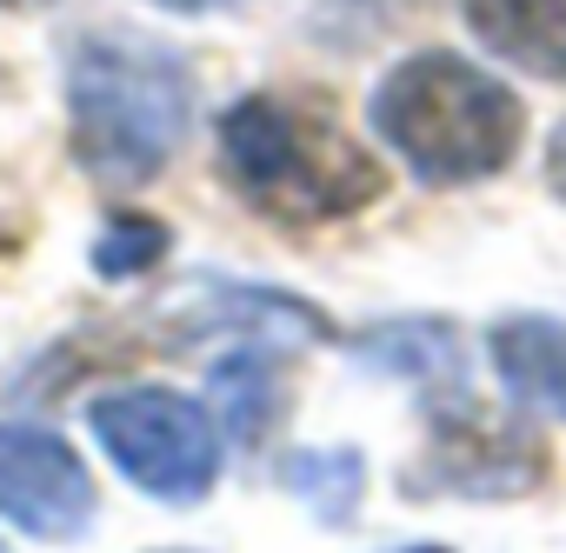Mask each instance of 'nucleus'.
Returning a JSON list of instances; mask_svg holds the SVG:
<instances>
[{
    "instance_id": "ddd939ff",
    "label": "nucleus",
    "mask_w": 566,
    "mask_h": 553,
    "mask_svg": "<svg viewBox=\"0 0 566 553\" xmlns=\"http://www.w3.org/2000/svg\"><path fill=\"white\" fill-rule=\"evenodd\" d=\"M167 260V227L160 220H140V213H114L94 240V273L101 281H134V273L160 267Z\"/></svg>"
},
{
    "instance_id": "9d476101",
    "label": "nucleus",
    "mask_w": 566,
    "mask_h": 553,
    "mask_svg": "<svg viewBox=\"0 0 566 553\" xmlns=\"http://www.w3.org/2000/svg\"><path fill=\"white\" fill-rule=\"evenodd\" d=\"M467 28L493 61L566 81V0H467Z\"/></svg>"
},
{
    "instance_id": "a211bd4d",
    "label": "nucleus",
    "mask_w": 566,
    "mask_h": 553,
    "mask_svg": "<svg viewBox=\"0 0 566 553\" xmlns=\"http://www.w3.org/2000/svg\"><path fill=\"white\" fill-rule=\"evenodd\" d=\"M160 553H187V546H160Z\"/></svg>"
},
{
    "instance_id": "f257e3e1",
    "label": "nucleus",
    "mask_w": 566,
    "mask_h": 553,
    "mask_svg": "<svg viewBox=\"0 0 566 553\" xmlns=\"http://www.w3.org/2000/svg\"><path fill=\"white\" fill-rule=\"evenodd\" d=\"M67 127L94 187L134 194L160 180L193 127V67L140 34H81L67 48Z\"/></svg>"
},
{
    "instance_id": "dca6fc26",
    "label": "nucleus",
    "mask_w": 566,
    "mask_h": 553,
    "mask_svg": "<svg viewBox=\"0 0 566 553\" xmlns=\"http://www.w3.org/2000/svg\"><path fill=\"white\" fill-rule=\"evenodd\" d=\"M400 553H453V546H433V540H420V546H400Z\"/></svg>"
},
{
    "instance_id": "1a4fd4ad",
    "label": "nucleus",
    "mask_w": 566,
    "mask_h": 553,
    "mask_svg": "<svg viewBox=\"0 0 566 553\" xmlns=\"http://www.w3.org/2000/svg\"><path fill=\"white\" fill-rule=\"evenodd\" d=\"M493 374L513 394V407H533L546 420H566V321L553 314H500L486 334Z\"/></svg>"
},
{
    "instance_id": "9b49d317",
    "label": "nucleus",
    "mask_w": 566,
    "mask_h": 553,
    "mask_svg": "<svg viewBox=\"0 0 566 553\" xmlns=\"http://www.w3.org/2000/svg\"><path fill=\"white\" fill-rule=\"evenodd\" d=\"M213 400H220V427H227V440L260 447V440L280 427V407H287L273 341H240L227 361H213Z\"/></svg>"
},
{
    "instance_id": "f3484780",
    "label": "nucleus",
    "mask_w": 566,
    "mask_h": 553,
    "mask_svg": "<svg viewBox=\"0 0 566 553\" xmlns=\"http://www.w3.org/2000/svg\"><path fill=\"white\" fill-rule=\"evenodd\" d=\"M0 8H41V0H0Z\"/></svg>"
},
{
    "instance_id": "f8f14e48",
    "label": "nucleus",
    "mask_w": 566,
    "mask_h": 553,
    "mask_svg": "<svg viewBox=\"0 0 566 553\" xmlns=\"http://www.w3.org/2000/svg\"><path fill=\"white\" fill-rule=\"evenodd\" d=\"M280 487L307 500L321 526H347L360 507V487H367V460H360V447H301L280 460Z\"/></svg>"
},
{
    "instance_id": "423d86ee",
    "label": "nucleus",
    "mask_w": 566,
    "mask_h": 553,
    "mask_svg": "<svg viewBox=\"0 0 566 553\" xmlns=\"http://www.w3.org/2000/svg\"><path fill=\"white\" fill-rule=\"evenodd\" d=\"M94 473L87 460L34 420H0V520L28 540H81L94 526Z\"/></svg>"
},
{
    "instance_id": "2eb2a0df",
    "label": "nucleus",
    "mask_w": 566,
    "mask_h": 553,
    "mask_svg": "<svg viewBox=\"0 0 566 553\" xmlns=\"http://www.w3.org/2000/svg\"><path fill=\"white\" fill-rule=\"evenodd\" d=\"M154 8H167V14H207V8H227V0H154Z\"/></svg>"
},
{
    "instance_id": "f03ea898",
    "label": "nucleus",
    "mask_w": 566,
    "mask_h": 553,
    "mask_svg": "<svg viewBox=\"0 0 566 553\" xmlns=\"http://www.w3.org/2000/svg\"><path fill=\"white\" fill-rule=\"evenodd\" d=\"M220 174L227 187L287 227H327L380 200V160L314 101L247 94L220 114Z\"/></svg>"
},
{
    "instance_id": "7ed1b4c3",
    "label": "nucleus",
    "mask_w": 566,
    "mask_h": 553,
    "mask_svg": "<svg viewBox=\"0 0 566 553\" xmlns=\"http://www.w3.org/2000/svg\"><path fill=\"white\" fill-rule=\"evenodd\" d=\"M367 127L374 140H387L407 160L420 187H473L513 167L526 114L513 87H500L467 54L427 48L387 67V81L367 101Z\"/></svg>"
},
{
    "instance_id": "0eeeda50",
    "label": "nucleus",
    "mask_w": 566,
    "mask_h": 553,
    "mask_svg": "<svg viewBox=\"0 0 566 553\" xmlns=\"http://www.w3.org/2000/svg\"><path fill=\"white\" fill-rule=\"evenodd\" d=\"M174 327L180 334H247V341H273V347H294V341H327V314L294 301V294H266V288H233V281H213L200 294H180L174 301Z\"/></svg>"
},
{
    "instance_id": "4468645a",
    "label": "nucleus",
    "mask_w": 566,
    "mask_h": 553,
    "mask_svg": "<svg viewBox=\"0 0 566 553\" xmlns=\"http://www.w3.org/2000/svg\"><path fill=\"white\" fill-rule=\"evenodd\" d=\"M546 187L566 200V121L553 127V140H546Z\"/></svg>"
},
{
    "instance_id": "39448f33",
    "label": "nucleus",
    "mask_w": 566,
    "mask_h": 553,
    "mask_svg": "<svg viewBox=\"0 0 566 553\" xmlns=\"http://www.w3.org/2000/svg\"><path fill=\"white\" fill-rule=\"evenodd\" d=\"M546 473V447L520 427V420H493L467 387L460 400H433V434L413 473H400V487L413 493H467V500H513L533 493Z\"/></svg>"
},
{
    "instance_id": "20e7f679",
    "label": "nucleus",
    "mask_w": 566,
    "mask_h": 553,
    "mask_svg": "<svg viewBox=\"0 0 566 553\" xmlns=\"http://www.w3.org/2000/svg\"><path fill=\"white\" fill-rule=\"evenodd\" d=\"M87 427L127 487L193 507L220 480V420L180 387H114L87 400Z\"/></svg>"
},
{
    "instance_id": "6e6552de",
    "label": "nucleus",
    "mask_w": 566,
    "mask_h": 553,
    "mask_svg": "<svg viewBox=\"0 0 566 553\" xmlns=\"http://www.w3.org/2000/svg\"><path fill=\"white\" fill-rule=\"evenodd\" d=\"M354 361L387 374V380H407L420 387L427 400H447L467 387V354H460V327L453 321H433V314H413V321H380L367 334H354Z\"/></svg>"
}]
</instances>
